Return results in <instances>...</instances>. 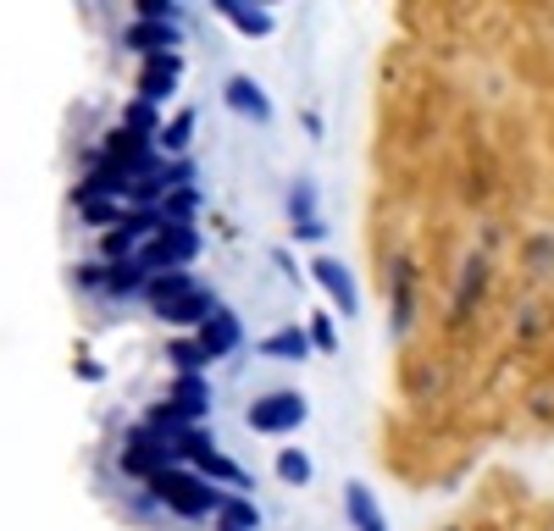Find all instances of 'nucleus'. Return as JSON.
Masks as SVG:
<instances>
[{"mask_svg": "<svg viewBox=\"0 0 554 531\" xmlns=\"http://www.w3.org/2000/svg\"><path fill=\"white\" fill-rule=\"evenodd\" d=\"M150 498H161V504L183 520H205V515L217 520L222 504H228V493H222L217 482H205L194 465H172V471L150 476Z\"/></svg>", "mask_w": 554, "mask_h": 531, "instance_id": "nucleus-1", "label": "nucleus"}, {"mask_svg": "<svg viewBox=\"0 0 554 531\" xmlns=\"http://www.w3.org/2000/svg\"><path fill=\"white\" fill-rule=\"evenodd\" d=\"M200 244H205V238L194 233V227H161V233L150 238L145 249H139V266H145L150 277H161V272H189V260L200 255Z\"/></svg>", "mask_w": 554, "mask_h": 531, "instance_id": "nucleus-2", "label": "nucleus"}, {"mask_svg": "<svg viewBox=\"0 0 554 531\" xmlns=\"http://www.w3.org/2000/svg\"><path fill=\"white\" fill-rule=\"evenodd\" d=\"M305 415H311V404H305V393L283 388V393H261V399L250 404V432H266V437H283L294 432V426H305Z\"/></svg>", "mask_w": 554, "mask_h": 531, "instance_id": "nucleus-3", "label": "nucleus"}, {"mask_svg": "<svg viewBox=\"0 0 554 531\" xmlns=\"http://www.w3.org/2000/svg\"><path fill=\"white\" fill-rule=\"evenodd\" d=\"M311 277L322 283V294L333 299V310H344V321H355V316H361V288H355V272L344 266V260H333V255H316V260H311Z\"/></svg>", "mask_w": 554, "mask_h": 531, "instance_id": "nucleus-4", "label": "nucleus"}, {"mask_svg": "<svg viewBox=\"0 0 554 531\" xmlns=\"http://www.w3.org/2000/svg\"><path fill=\"white\" fill-rule=\"evenodd\" d=\"M178 78H183V56H150L145 67H139V100L161 111L178 95Z\"/></svg>", "mask_w": 554, "mask_h": 531, "instance_id": "nucleus-5", "label": "nucleus"}, {"mask_svg": "<svg viewBox=\"0 0 554 531\" xmlns=\"http://www.w3.org/2000/svg\"><path fill=\"white\" fill-rule=\"evenodd\" d=\"M122 45L139 50V56H178L183 45V23H128L122 28Z\"/></svg>", "mask_w": 554, "mask_h": 531, "instance_id": "nucleus-6", "label": "nucleus"}, {"mask_svg": "<svg viewBox=\"0 0 554 531\" xmlns=\"http://www.w3.org/2000/svg\"><path fill=\"white\" fill-rule=\"evenodd\" d=\"M167 404H172V415H178L183 426L205 421V415H211V382L205 377H172L167 382Z\"/></svg>", "mask_w": 554, "mask_h": 531, "instance_id": "nucleus-7", "label": "nucleus"}, {"mask_svg": "<svg viewBox=\"0 0 554 531\" xmlns=\"http://www.w3.org/2000/svg\"><path fill=\"white\" fill-rule=\"evenodd\" d=\"M222 100L250 122H272V100H266V89L250 78V72H233V78L222 83Z\"/></svg>", "mask_w": 554, "mask_h": 531, "instance_id": "nucleus-8", "label": "nucleus"}, {"mask_svg": "<svg viewBox=\"0 0 554 531\" xmlns=\"http://www.w3.org/2000/svg\"><path fill=\"white\" fill-rule=\"evenodd\" d=\"M194 338H200V349L211 354V360H228V354H233V349H239V343H244V327H239V316H233V310L222 305L217 316H211V321H205L200 332H194Z\"/></svg>", "mask_w": 554, "mask_h": 531, "instance_id": "nucleus-9", "label": "nucleus"}, {"mask_svg": "<svg viewBox=\"0 0 554 531\" xmlns=\"http://www.w3.org/2000/svg\"><path fill=\"white\" fill-rule=\"evenodd\" d=\"M217 12L228 17L244 39H272V28H277V17L266 12V6H250V0H217Z\"/></svg>", "mask_w": 554, "mask_h": 531, "instance_id": "nucleus-10", "label": "nucleus"}, {"mask_svg": "<svg viewBox=\"0 0 554 531\" xmlns=\"http://www.w3.org/2000/svg\"><path fill=\"white\" fill-rule=\"evenodd\" d=\"M217 294H205V288H194V294L189 299H178V305H167V310H161V321H167V327H194V332H200L205 327V321H211V316H217Z\"/></svg>", "mask_w": 554, "mask_h": 531, "instance_id": "nucleus-11", "label": "nucleus"}, {"mask_svg": "<svg viewBox=\"0 0 554 531\" xmlns=\"http://www.w3.org/2000/svg\"><path fill=\"white\" fill-rule=\"evenodd\" d=\"M255 349H261L266 360H294V366H300V360H311V354H316V343H311V332H305V327H283V332H272V338H261Z\"/></svg>", "mask_w": 554, "mask_h": 531, "instance_id": "nucleus-12", "label": "nucleus"}, {"mask_svg": "<svg viewBox=\"0 0 554 531\" xmlns=\"http://www.w3.org/2000/svg\"><path fill=\"white\" fill-rule=\"evenodd\" d=\"M344 515H350L355 531H388V520L377 515V498L366 482H350V493H344Z\"/></svg>", "mask_w": 554, "mask_h": 531, "instance_id": "nucleus-13", "label": "nucleus"}, {"mask_svg": "<svg viewBox=\"0 0 554 531\" xmlns=\"http://www.w3.org/2000/svg\"><path fill=\"white\" fill-rule=\"evenodd\" d=\"M167 366H172V377H205V366H217V360L200 349V338H172L167 343Z\"/></svg>", "mask_w": 554, "mask_h": 531, "instance_id": "nucleus-14", "label": "nucleus"}, {"mask_svg": "<svg viewBox=\"0 0 554 531\" xmlns=\"http://www.w3.org/2000/svg\"><path fill=\"white\" fill-rule=\"evenodd\" d=\"M194 288H200V283H194V272H161V277H150V310H156V316H161V310H167V305H178V299H189L194 294Z\"/></svg>", "mask_w": 554, "mask_h": 531, "instance_id": "nucleus-15", "label": "nucleus"}, {"mask_svg": "<svg viewBox=\"0 0 554 531\" xmlns=\"http://www.w3.org/2000/svg\"><path fill=\"white\" fill-rule=\"evenodd\" d=\"M106 294H111V299L150 294V272L139 266V260H117V266H106Z\"/></svg>", "mask_w": 554, "mask_h": 531, "instance_id": "nucleus-16", "label": "nucleus"}, {"mask_svg": "<svg viewBox=\"0 0 554 531\" xmlns=\"http://www.w3.org/2000/svg\"><path fill=\"white\" fill-rule=\"evenodd\" d=\"M189 139H194V111H178V117L161 128V139H156V150L161 155H172V161H183L189 155Z\"/></svg>", "mask_w": 554, "mask_h": 531, "instance_id": "nucleus-17", "label": "nucleus"}, {"mask_svg": "<svg viewBox=\"0 0 554 531\" xmlns=\"http://www.w3.org/2000/svg\"><path fill=\"white\" fill-rule=\"evenodd\" d=\"M205 205V194L200 189H178L167 205H161V227H189V216Z\"/></svg>", "mask_w": 554, "mask_h": 531, "instance_id": "nucleus-18", "label": "nucleus"}, {"mask_svg": "<svg viewBox=\"0 0 554 531\" xmlns=\"http://www.w3.org/2000/svg\"><path fill=\"white\" fill-rule=\"evenodd\" d=\"M222 526H239V531H261V509H255V498L244 493H228V504H222Z\"/></svg>", "mask_w": 554, "mask_h": 531, "instance_id": "nucleus-19", "label": "nucleus"}, {"mask_svg": "<svg viewBox=\"0 0 554 531\" xmlns=\"http://www.w3.org/2000/svg\"><path fill=\"white\" fill-rule=\"evenodd\" d=\"M122 133H133V139L156 144V139H161V128H156V106H145V100H133V106H128V117H122Z\"/></svg>", "mask_w": 554, "mask_h": 531, "instance_id": "nucleus-20", "label": "nucleus"}, {"mask_svg": "<svg viewBox=\"0 0 554 531\" xmlns=\"http://www.w3.org/2000/svg\"><path fill=\"white\" fill-rule=\"evenodd\" d=\"M277 482L305 487V482H311V454H305V449H283V454H277Z\"/></svg>", "mask_w": 554, "mask_h": 531, "instance_id": "nucleus-21", "label": "nucleus"}, {"mask_svg": "<svg viewBox=\"0 0 554 531\" xmlns=\"http://www.w3.org/2000/svg\"><path fill=\"white\" fill-rule=\"evenodd\" d=\"M133 23H183V6L178 0H139V6H133Z\"/></svg>", "mask_w": 554, "mask_h": 531, "instance_id": "nucleus-22", "label": "nucleus"}, {"mask_svg": "<svg viewBox=\"0 0 554 531\" xmlns=\"http://www.w3.org/2000/svg\"><path fill=\"white\" fill-rule=\"evenodd\" d=\"M78 216H84L89 227H117L122 216H128V205L122 200H95V205H78Z\"/></svg>", "mask_w": 554, "mask_h": 531, "instance_id": "nucleus-23", "label": "nucleus"}, {"mask_svg": "<svg viewBox=\"0 0 554 531\" xmlns=\"http://www.w3.org/2000/svg\"><path fill=\"white\" fill-rule=\"evenodd\" d=\"M305 332H311L316 354H338V321L327 316V310H316V316H311V327H305Z\"/></svg>", "mask_w": 554, "mask_h": 531, "instance_id": "nucleus-24", "label": "nucleus"}, {"mask_svg": "<svg viewBox=\"0 0 554 531\" xmlns=\"http://www.w3.org/2000/svg\"><path fill=\"white\" fill-rule=\"evenodd\" d=\"M289 216H294V227H300V222H316V189L305 183V177L289 189Z\"/></svg>", "mask_w": 554, "mask_h": 531, "instance_id": "nucleus-25", "label": "nucleus"}, {"mask_svg": "<svg viewBox=\"0 0 554 531\" xmlns=\"http://www.w3.org/2000/svg\"><path fill=\"white\" fill-rule=\"evenodd\" d=\"M78 288H106V266H73Z\"/></svg>", "mask_w": 554, "mask_h": 531, "instance_id": "nucleus-26", "label": "nucleus"}, {"mask_svg": "<svg viewBox=\"0 0 554 531\" xmlns=\"http://www.w3.org/2000/svg\"><path fill=\"white\" fill-rule=\"evenodd\" d=\"M294 238H300V244H322L327 222H322V216H316V222H300V227H294Z\"/></svg>", "mask_w": 554, "mask_h": 531, "instance_id": "nucleus-27", "label": "nucleus"}, {"mask_svg": "<svg viewBox=\"0 0 554 531\" xmlns=\"http://www.w3.org/2000/svg\"><path fill=\"white\" fill-rule=\"evenodd\" d=\"M211 526H217V531H239V526H222V520H211Z\"/></svg>", "mask_w": 554, "mask_h": 531, "instance_id": "nucleus-28", "label": "nucleus"}]
</instances>
